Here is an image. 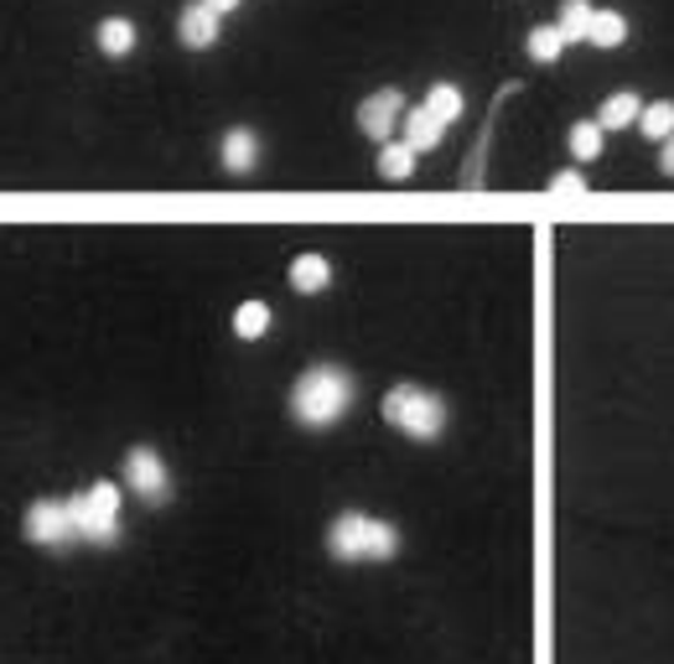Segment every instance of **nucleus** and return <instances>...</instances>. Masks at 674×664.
<instances>
[{"label": "nucleus", "mask_w": 674, "mask_h": 664, "mask_svg": "<svg viewBox=\"0 0 674 664\" xmlns=\"http://www.w3.org/2000/svg\"><path fill=\"white\" fill-rule=\"evenodd\" d=\"M643 115V99L633 94V88H618V94H607L602 109H597V125L602 130H633Z\"/></svg>", "instance_id": "nucleus-13"}, {"label": "nucleus", "mask_w": 674, "mask_h": 664, "mask_svg": "<svg viewBox=\"0 0 674 664\" xmlns=\"http://www.w3.org/2000/svg\"><path fill=\"white\" fill-rule=\"evenodd\" d=\"M94 42H99L104 57H125V52L135 48V21L130 17H104L99 32H94Z\"/></svg>", "instance_id": "nucleus-15"}, {"label": "nucleus", "mask_w": 674, "mask_h": 664, "mask_svg": "<svg viewBox=\"0 0 674 664\" xmlns=\"http://www.w3.org/2000/svg\"><path fill=\"white\" fill-rule=\"evenodd\" d=\"M425 109H431L441 125H452V119L467 115V94H462L456 84H431L425 88Z\"/></svg>", "instance_id": "nucleus-16"}, {"label": "nucleus", "mask_w": 674, "mask_h": 664, "mask_svg": "<svg viewBox=\"0 0 674 664\" xmlns=\"http://www.w3.org/2000/svg\"><path fill=\"white\" fill-rule=\"evenodd\" d=\"M628 32H633V27H628V17L618 11V6H597V11H591V32H587L591 48H602V52L623 48Z\"/></svg>", "instance_id": "nucleus-12"}, {"label": "nucleus", "mask_w": 674, "mask_h": 664, "mask_svg": "<svg viewBox=\"0 0 674 664\" xmlns=\"http://www.w3.org/2000/svg\"><path fill=\"white\" fill-rule=\"evenodd\" d=\"M385 421L400 436H410V442H436L441 431H446V400L441 394H431L425 384H410V379H400L394 390L385 394Z\"/></svg>", "instance_id": "nucleus-3"}, {"label": "nucleus", "mask_w": 674, "mask_h": 664, "mask_svg": "<svg viewBox=\"0 0 674 664\" xmlns=\"http://www.w3.org/2000/svg\"><path fill=\"white\" fill-rule=\"evenodd\" d=\"M219 32H223V17L208 6V0L182 6V17H177V36H182V48H192V52L219 48Z\"/></svg>", "instance_id": "nucleus-8"}, {"label": "nucleus", "mask_w": 674, "mask_h": 664, "mask_svg": "<svg viewBox=\"0 0 674 664\" xmlns=\"http://www.w3.org/2000/svg\"><path fill=\"white\" fill-rule=\"evenodd\" d=\"M270 323H275V317H270V307L260 296H250V302L234 307V338H244V342H260L270 333Z\"/></svg>", "instance_id": "nucleus-14"}, {"label": "nucleus", "mask_w": 674, "mask_h": 664, "mask_svg": "<svg viewBox=\"0 0 674 664\" xmlns=\"http://www.w3.org/2000/svg\"><path fill=\"white\" fill-rule=\"evenodd\" d=\"M591 0H560V17H556V27H560V36L566 42H587V32H591Z\"/></svg>", "instance_id": "nucleus-18"}, {"label": "nucleus", "mask_w": 674, "mask_h": 664, "mask_svg": "<svg viewBox=\"0 0 674 664\" xmlns=\"http://www.w3.org/2000/svg\"><path fill=\"white\" fill-rule=\"evenodd\" d=\"M400 130H404V146L421 156V151H436L441 146V136H446V125H441L425 104H415V109H404V119H400Z\"/></svg>", "instance_id": "nucleus-9"}, {"label": "nucleus", "mask_w": 674, "mask_h": 664, "mask_svg": "<svg viewBox=\"0 0 674 664\" xmlns=\"http://www.w3.org/2000/svg\"><path fill=\"white\" fill-rule=\"evenodd\" d=\"M354 405V375L337 363H312L296 384H291V415L312 431H327L343 421V410Z\"/></svg>", "instance_id": "nucleus-1"}, {"label": "nucleus", "mask_w": 674, "mask_h": 664, "mask_svg": "<svg viewBox=\"0 0 674 664\" xmlns=\"http://www.w3.org/2000/svg\"><path fill=\"white\" fill-rule=\"evenodd\" d=\"M545 192H550V198H581V192H587V177H581V171H556V177L545 182Z\"/></svg>", "instance_id": "nucleus-22"}, {"label": "nucleus", "mask_w": 674, "mask_h": 664, "mask_svg": "<svg viewBox=\"0 0 674 664\" xmlns=\"http://www.w3.org/2000/svg\"><path fill=\"white\" fill-rule=\"evenodd\" d=\"M21 535H27L32 546H63V540H73L67 498H36L32 509L21 514Z\"/></svg>", "instance_id": "nucleus-6"}, {"label": "nucleus", "mask_w": 674, "mask_h": 664, "mask_svg": "<svg viewBox=\"0 0 674 664\" xmlns=\"http://www.w3.org/2000/svg\"><path fill=\"white\" fill-rule=\"evenodd\" d=\"M659 171H664V177H674V136L659 140Z\"/></svg>", "instance_id": "nucleus-23"}, {"label": "nucleus", "mask_w": 674, "mask_h": 664, "mask_svg": "<svg viewBox=\"0 0 674 664\" xmlns=\"http://www.w3.org/2000/svg\"><path fill=\"white\" fill-rule=\"evenodd\" d=\"M219 161H223V171H234V177L254 171V161H260V136L244 130V125H234V130L219 140Z\"/></svg>", "instance_id": "nucleus-10"}, {"label": "nucleus", "mask_w": 674, "mask_h": 664, "mask_svg": "<svg viewBox=\"0 0 674 664\" xmlns=\"http://www.w3.org/2000/svg\"><path fill=\"white\" fill-rule=\"evenodd\" d=\"M291 291H302V296H322V291L333 286V260L327 255H296L286 271Z\"/></svg>", "instance_id": "nucleus-11"}, {"label": "nucleus", "mask_w": 674, "mask_h": 664, "mask_svg": "<svg viewBox=\"0 0 674 664\" xmlns=\"http://www.w3.org/2000/svg\"><path fill=\"white\" fill-rule=\"evenodd\" d=\"M410 171H415V151H410L404 140H385V146H379V177L410 182Z\"/></svg>", "instance_id": "nucleus-19"}, {"label": "nucleus", "mask_w": 674, "mask_h": 664, "mask_svg": "<svg viewBox=\"0 0 674 664\" xmlns=\"http://www.w3.org/2000/svg\"><path fill=\"white\" fill-rule=\"evenodd\" d=\"M602 140H607V130L597 125V119H576L571 136H566V146H571L576 161H597V156H602Z\"/></svg>", "instance_id": "nucleus-20"}, {"label": "nucleus", "mask_w": 674, "mask_h": 664, "mask_svg": "<svg viewBox=\"0 0 674 664\" xmlns=\"http://www.w3.org/2000/svg\"><path fill=\"white\" fill-rule=\"evenodd\" d=\"M208 6H213V11H219V17H229V11H239V6H244V0H208Z\"/></svg>", "instance_id": "nucleus-24"}, {"label": "nucleus", "mask_w": 674, "mask_h": 664, "mask_svg": "<svg viewBox=\"0 0 674 664\" xmlns=\"http://www.w3.org/2000/svg\"><path fill=\"white\" fill-rule=\"evenodd\" d=\"M639 136L643 140H670L674 136V99H654V104H643V115H639Z\"/></svg>", "instance_id": "nucleus-17"}, {"label": "nucleus", "mask_w": 674, "mask_h": 664, "mask_svg": "<svg viewBox=\"0 0 674 664\" xmlns=\"http://www.w3.org/2000/svg\"><path fill=\"white\" fill-rule=\"evenodd\" d=\"M125 488H130L135 498H146V504H167L171 473H167V462H161L156 446H130V452H125Z\"/></svg>", "instance_id": "nucleus-5"}, {"label": "nucleus", "mask_w": 674, "mask_h": 664, "mask_svg": "<svg viewBox=\"0 0 674 664\" xmlns=\"http://www.w3.org/2000/svg\"><path fill=\"white\" fill-rule=\"evenodd\" d=\"M67 519H73V535H78V540L115 546L119 540V488L115 483H94L84 494H73L67 498Z\"/></svg>", "instance_id": "nucleus-4"}, {"label": "nucleus", "mask_w": 674, "mask_h": 664, "mask_svg": "<svg viewBox=\"0 0 674 664\" xmlns=\"http://www.w3.org/2000/svg\"><path fill=\"white\" fill-rule=\"evenodd\" d=\"M404 109H410V104H404L400 88H373L369 99L358 104V130H364L369 140H379V146H385V140L394 136V130H400Z\"/></svg>", "instance_id": "nucleus-7"}, {"label": "nucleus", "mask_w": 674, "mask_h": 664, "mask_svg": "<svg viewBox=\"0 0 674 664\" xmlns=\"http://www.w3.org/2000/svg\"><path fill=\"white\" fill-rule=\"evenodd\" d=\"M327 556L343 566H358V561H394L400 556V529L389 519H373V514H337L327 525Z\"/></svg>", "instance_id": "nucleus-2"}, {"label": "nucleus", "mask_w": 674, "mask_h": 664, "mask_svg": "<svg viewBox=\"0 0 674 664\" xmlns=\"http://www.w3.org/2000/svg\"><path fill=\"white\" fill-rule=\"evenodd\" d=\"M524 52H529V63H560L566 36H560V27H535V32L524 36Z\"/></svg>", "instance_id": "nucleus-21"}]
</instances>
